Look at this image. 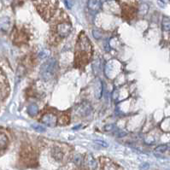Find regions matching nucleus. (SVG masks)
Masks as SVG:
<instances>
[{"mask_svg":"<svg viewBox=\"0 0 170 170\" xmlns=\"http://www.w3.org/2000/svg\"><path fill=\"white\" fill-rule=\"evenodd\" d=\"M163 29L164 30L170 29V22L167 19V18H165L164 20H163Z\"/></svg>","mask_w":170,"mask_h":170,"instance_id":"obj_16","label":"nucleus"},{"mask_svg":"<svg viewBox=\"0 0 170 170\" xmlns=\"http://www.w3.org/2000/svg\"><path fill=\"white\" fill-rule=\"evenodd\" d=\"M38 111H39V109H38V107L35 104H31L28 108V112L30 116H36L38 114Z\"/></svg>","mask_w":170,"mask_h":170,"instance_id":"obj_11","label":"nucleus"},{"mask_svg":"<svg viewBox=\"0 0 170 170\" xmlns=\"http://www.w3.org/2000/svg\"><path fill=\"white\" fill-rule=\"evenodd\" d=\"M113 128V126L112 125H109V126H106L105 128H104V129L105 130H107V131H110L111 129Z\"/></svg>","mask_w":170,"mask_h":170,"instance_id":"obj_20","label":"nucleus"},{"mask_svg":"<svg viewBox=\"0 0 170 170\" xmlns=\"http://www.w3.org/2000/svg\"><path fill=\"white\" fill-rule=\"evenodd\" d=\"M102 84H101V81H100L99 80H98L97 81V86H96V91H95V94H96V97L98 98H101V96H102Z\"/></svg>","mask_w":170,"mask_h":170,"instance_id":"obj_12","label":"nucleus"},{"mask_svg":"<svg viewBox=\"0 0 170 170\" xmlns=\"http://www.w3.org/2000/svg\"><path fill=\"white\" fill-rule=\"evenodd\" d=\"M37 10L45 21H49L55 14L57 2V0H34Z\"/></svg>","mask_w":170,"mask_h":170,"instance_id":"obj_2","label":"nucleus"},{"mask_svg":"<svg viewBox=\"0 0 170 170\" xmlns=\"http://www.w3.org/2000/svg\"><path fill=\"white\" fill-rule=\"evenodd\" d=\"M33 128H34L38 132H44L45 128H43L40 125H33Z\"/></svg>","mask_w":170,"mask_h":170,"instance_id":"obj_18","label":"nucleus"},{"mask_svg":"<svg viewBox=\"0 0 170 170\" xmlns=\"http://www.w3.org/2000/svg\"><path fill=\"white\" fill-rule=\"evenodd\" d=\"M87 6L92 12H98L101 9V0H88Z\"/></svg>","mask_w":170,"mask_h":170,"instance_id":"obj_8","label":"nucleus"},{"mask_svg":"<svg viewBox=\"0 0 170 170\" xmlns=\"http://www.w3.org/2000/svg\"><path fill=\"white\" fill-rule=\"evenodd\" d=\"M94 143H96V144H98V145H101V146H103V147L109 146L108 143H106V142H104V141H103V140H94Z\"/></svg>","mask_w":170,"mask_h":170,"instance_id":"obj_17","label":"nucleus"},{"mask_svg":"<svg viewBox=\"0 0 170 170\" xmlns=\"http://www.w3.org/2000/svg\"><path fill=\"white\" fill-rule=\"evenodd\" d=\"M167 150H168V145H158V146L155 149V152L163 153L165 152Z\"/></svg>","mask_w":170,"mask_h":170,"instance_id":"obj_14","label":"nucleus"},{"mask_svg":"<svg viewBox=\"0 0 170 170\" xmlns=\"http://www.w3.org/2000/svg\"><path fill=\"white\" fill-rule=\"evenodd\" d=\"M51 156L56 161L60 162L63 158V152L59 147H54L51 151Z\"/></svg>","mask_w":170,"mask_h":170,"instance_id":"obj_9","label":"nucleus"},{"mask_svg":"<svg viewBox=\"0 0 170 170\" xmlns=\"http://www.w3.org/2000/svg\"><path fill=\"white\" fill-rule=\"evenodd\" d=\"M93 53L92 45L88 37L84 33L79 34L75 45V63L76 68H84L89 63Z\"/></svg>","mask_w":170,"mask_h":170,"instance_id":"obj_1","label":"nucleus"},{"mask_svg":"<svg viewBox=\"0 0 170 170\" xmlns=\"http://www.w3.org/2000/svg\"><path fill=\"white\" fill-rule=\"evenodd\" d=\"M82 161L83 158L81 155H76V156L75 157V158H74V162H75V163L77 166H81V163H82Z\"/></svg>","mask_w":170,"mask_h":170,"instance_id":"obj_15","label":"nucleus"},{"mask_svg":"<svg viewBox=\"0 0 170 170\" xmlns=\"http://www.w3.org/2000/svg\"><path fill=\"white\" fill-rule=\"evenodd\" d=\"M10 92V86L5 74L0 67V100L7 98Z\"/></svg>","mask_w":170,"mask_h":170,"instance_id":"obj_5","label":"nucleus"},{"mask_svg":"<svg viewBox=\"0 0 170 170\" xmlns=\"http://www.w3.org/2000/svg\"><path fill=\"white\" fill-rule=\"evenodd\" d=\"M58 70V63L55 58H51L45 61L40 67V75L44 81H49L56 75Z\"/></svg>","mask_w":170,"mask_h":170,"instance_id":"obj_4","label":"nucleus"},{"mask_svg":"<svg viewBox=\"0 0 170 170\" xmlns=\"http://www.w3.org/2000/svg\"><path fill=\"white\" fill-rule=\"evenodd\" d=\"M92 112V106L88 103H81L75 108V113L77 116L86 117L89 116Z\"/></svg>","mask_w":170,"mask_h":170,"instance_id":"obj_6","label":"nucleus"},{"mask_svg":"<svg viewBox=\"0 0 170 170\" xmlns=\"http://www.w3.org/2000/svg\"><path fill=\"white\" fill-rule=\"evenodd\" d=\"M169 30H170V29H169Z\"/></svg>","mask_w":170,"mask_h":170,"instance_id":"obj_21","label":"nucleus"},{"mask_svg":"<svg viewBox=\"0 0 170 170\" xmlns=\"http://www.w3.org/2000/svg\"><path fill=\"white\" fill-rule=\"evenodd\" d=\"M87 165L91 169H95L97 168V163H96L95 159L91 155L88 157L87 158Z\"/></svg>","mask_w":170,"mask_h":170,"instance_id":"obj_13","label":"nucleus"},{"mask_svg":"<svg viewBox=\"0 0 170 170\" xmlns=\"http://www.w3.org/2000/svg\"><path fill=\"white\" fill-rule=\"evenodd\" d=\"M40 121L42 123L45 124L46 126H49V127H55L57 123V118L51 113H46L45 116H43Z\"/></svg>","mask_w":170,"mask_h":170,"instance_id":"obj_7","label":"nucleus"},{"mask_svg":"<svg viewBox=\"0 0 170 170\" xmlns=\"http://www.w3.org/2000/svg\"><path fill=\"white\" fill-rule=\"evenodd\" d=\"M8 145V138L4 133H0V151L5 149Z\"/></svg>","mask_w":170,"mask_h":170,"instance_id":"obj_10","label":"nucleus"},{"mask_svg":"<svg viewBox=\"0 0 170 170\" xmlns=\"http://www.w3.org/2000/svg\"><path fill=\"white\" fill-rule=\"evenodd\" d=\"M92 34H93L94 38H95V39H97V40L100 39V37H101V35H100V33L98 32V31H97V30H94V31H92Z\"/></svg>","mask_w":170,"mask_h":170,"instance_id":"obj_19","label":"nucleus"},{"mask_svg":"<svg viewBox=\"0 0 170 170\" xmlns=\"http://www.w3.org/2000/svg\"><path fill=\"white\" fill-rule=\"evenodd\" d=\"M72 31V25L69 21L62 20L60 22H57L54 24V26L51 28V37H52V41L58 43L62 40L67 38L70 34Z\"/></svg>","mask_w":170,"mask_h":170,"instance_id":"obj_3","label":"nucleus"}]
</instances>
